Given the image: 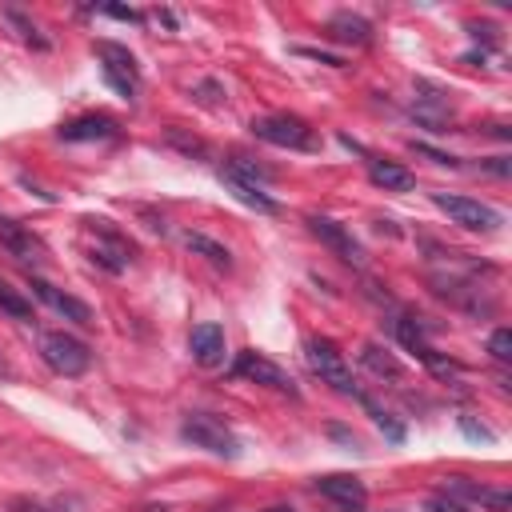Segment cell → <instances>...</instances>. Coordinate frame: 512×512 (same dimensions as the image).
Instances as JSON below:
<instances>
[{
	"instance_id": "obj_1",
	"label": "cell",
	"mask_w": 512,
	"mask_h": 512,
	"mask_svg": "<svg viewBox=\"0 0 512 512\" xmlns=\"http://www.w3.org/2000/svg\"><path fill=\"white\" fill-rule=\"evenodd\" d=\"M252 136L272 144V148H288V152H316L320 148L316 128L296 112H264V116H256L252 120Z\"/></svg>"
},
{
	"instance_id": "obj_2",
	"label": "cell",
	"mask_w": 512,
	"mask_h": 512,
	"mask_svg": "<svg viewBox=\"0 0 512 512\" xmlns=\"http://www.w3.org/2000/svg\"><path fill=\"white\" fill-rule=\"evenodd\" d=\"M92 52L100 60V72H104L108 88L120 100H136L140 96V64H136V56L124 44H116V40H96Z\"/></svg>"
},
{
	"instance_id": "obj_3",
	"label": "cell",
	"mask_w": 512,
	"mask_h": 512,
	"mask_svg": "<svg viewBox=\"0 0 512 512\" xmlns=\"http://www.w3.org/2000/svg\"><path fill=\"white\" fill-rule=\"evenodd\" d=\"M88 224V232H92V244H88V260L92 264H100L104 272H124L128 264H132V256H136V244L112 224V220H104V216H96V220H84Z\"/></svg>"
},
{
	"instance_id": "obj_4",
	"label": "cell",
	"mask_w": 512,
	"mask_h": 512,
	"mask_svg": "<svg viewBox=\"0 0 512 512\" xmlns=\"http://www.w3.org/2000/svg\"><path fill=\"white\" fill-rule=\"evenodd\" d=\"M180 436H184L192 448H204V452H212V456H224V460L240 456L236 432H232L224 420L208 416V412H188V416L180 420Z\"/></svg>"
},
{
	"instance_id": "obj_5",
	"label": "cell",
	"mask_w": 512,
	"mask_h": 512,
	"mask_svg": "<svg viewBox=\"0 0 512 512\" xmlns=\"http://www.w3.org/2000/svg\"><path fill=\"white\" fill-rule=\"evenodd\" d=\"M304 360H308V368H312L324 384H332L336 392H344V396H356V392H360V384L352 380V368H348L344 352H340L328 336H312V340L304 344Z\"/></svg>"
},
{
	"instance_id": "obj_6",
	"label": "cell",
	"mask_w": 512,
	"mask_h": 512,
	"mask_svg": "<svg viewBox=\"0 0 512 512\" xmlns=\"http://www.w3.org/2000/svg\"><path fill=\"white\" fill-rule=\"evenodd\" d=\"M432 204H436L452 224H460V228H468V232H496V228L504 224V216H500L492 204L476 200V196H460V192H432Z\"/></svg>"
},
{
	"instance_id": "obj_7",
	"label": "cell",
	"mask_w": 512,
	"mask_h": 512,
	"mask_svg": "<svg viewBox=\"0 0 512 512\" xmlns=\"http://www.w3.org/2000/svg\"><path fill=\"white\" fill-rule=\"evenodd\" d=\"M40 356H44V364H48L56 376H84V372L92 368V352H88V344H84L80 336L64 332V328L40 336Z\"/></svg>"
},
{
	"instance_id": "obj_8",
	"label": "cell",
	"mask_w": 512,
	"mask_h": 512,
	"mask_svg": "<svg viewBox=\"0 0 512 512\" xmlns=\"http://www.w3.org/2000/svg\"><path fill=\"white\" fill-rule=\"evenodd\" d=\"M232 376H244V380L260 384V388H272V392H280V396L300 400V384L292 380V372H288V368H280L276 360H268V356H264V352H256V348L236 352V360H232Z\"/></svg>"
},
{
	"instance_id": "obj_9",
	"label": "cell",
	"mask_w": 512,
	"mask_h": 512,
	"mask_svg": "<svg viewBox=\"0 0 512 512\" xmlns=\"http://www.w3.org/2000/svg\"><path fill=\"white\" fill-rule=\"evenodd\" d=\"M396 340L404 344V352H412L432 376H440V380H456L464 368L452 360V356H444V352H436L432 344H428V336H424V328L412 320V316H400L396 320Z\"/></svg>"
},
{
	"instance_id": "obj_10",
	"label": "cell",
	"mask_w": 512,
	"mask_h": 512,
	"mask_svg": "<svg viewBox=\"0 0 512 512\" xmlns=\"http://www.w3.org/2000/svg\"><path fill=\"white\" fill-rule=\"evenodd\" d=\"M28 288H32V296H36L40 304H48L56 316H64V320H72V324H80V328H92V324H96V312H92L80 296H72V292H64V288H56L52 280H44V276L28 272Z\"/></svg>"
},
{
	"instance_id": "obj_11",
	"label": "cell",
	"mask_w": 512,
	"mask_h": 512,
	"mask_svg": "<svg viewBox=\"0 0 512 512\" xmlns=\"http://www.w3.org/2000/svg\"><path fill=\"white\" fill-rule=\"evenodd\" d=\"M440 492L456 496L468 508H484V512H512V492L508 488H492V484H476L468 476H444Z\"/></svg>"
},
{
	"instance_id": "obj_12",
	"label": "cell",
	"mask_w": 512,
	"mask_h": 512,
	"mask_svg": "<svg viewBox=\"0 0 512 512\" xmlns=\"http://www.w3.org/2000/svg\"><path fill=\"white\" fill-rule=\"evenodd\" d=\"M304 224H308V232L320 240V244H328L344 264H364V248H360V240L340 224V220H332V216H320V212H308L304 216Z\"/></svg>"
},
{
	"instance_id": "obj_13",
	"label": "cell",
	"mask_w": 512,
	"mask_h": 512,
	"mask_svg": "<svg viewBox=\"0 0 512 512\" xmlns=\"http://www.w3.org/2000/svg\"><path fill=\"white\" fill-rule=\"evenodd\" d=\"M316 492L328 496L336 508L344 512H364L368 508V488L360 476L352 472H328V476H316Z\"/></svg>"
},
{
	"instance_id": "obj_14",
	"label": "cell",
	"mask_w": 512,
	"mask_h": 512,
	"mask_svg": "<svg viewBox=\"0 0 512 512\" xmlns=\"http://www.w3.org/2000/svg\"><path fill=\"white\" fill-rule=\"evenodd\" d=\"M188 352H192V360H196L200 368H220V364H224V356H228L224 328H220V324H212V320L196 324V328H192V336H188Z\"/></svg>"
},
{
	"instance_id": "obj_15",
	"label": "cell",
	"mask_w": 512,
	"mask_h": 512,
	"mask_svg": "<svg viewBox=\"0 0 512 512\" xmlns=\"http://www.w3.org/2000/svg\"><path fill=\"white\" fill-rule=\"evenodd\" d=\"M116 132H120V124H116L112 116H104V112H84V116H76V120H68V124L60 128V140L84 144V140H112Z\"/></svg>"
},
{
	"instance_id": "obj_16",
	"label": "cell",
	"mask_w": 512,
	"mask_h": 512,
	"mask_svg": "<svg viewBox=\"0 0 512 512\" xmlns=\"http://www.w3.org/2000/svg\"><path fill=\"white\" fill-rule=\"evenodd\" d=\"M364 164H368V180L376 188H384V192H412L416 188V176L404 164H396V160H384V156L364 152Z\"/></svg>"
},
{
	"instance_id": "obj_17",
	"label": "cell",
	"mask_w": 512,
	"mask_h": 512,
	"mask_svg": "<svg viewBox=\"0 0 512 512\" xmlns=\"http://www.w3.org/2000/svg\"><path fill=\"white\" fill-rule=\"evenodd\" d=\"M324 32L332 36V40H340V44H352V48H364V44H372V20H364L360 12H332L328 16V24H324Z\"/></svg>"
},
{
	"instance_id": "obj_18",
	"label": "cell",
	"mask_w": 512,
	"mask_h": 512,
	"mask_svg": "<svg viewBox=\"0 0 512 512\" xmlns=\"http://www.w3.org/2000/svg\"><path fill=\"white\" fill-rule=\"evenodd\" d=\"M220 180L248 204V208H256V212H264V216H276L280 212V204L264 192V184H256V180H248V176H240V172H232V168H220Z\"/></svg>"
},
{
	"instance_id": "obj_19",
	"label": "cell",
	"mask_w": 512,
	"mask_h": 512,
	"mask_svg": "<svg viewBox=\"0 0 512 512\" xmlns=\"http://www.w3.org/2000/svg\"><path fill=\"white\" fill-rule=\"evenodd\" d=\"M0 244H4L16 260H24V264H28V260H36V256L44 252V248H40V240H36L20 220H8V216H0Z\"/></svg>"
},
{
	"instance_id": "obj_20",
	"label": "cell",
	"mask_w": 512,
	"mask_h": 512,
	"mask_svg": "<svg viewBox=\"0 0 512 512\" xmlns=\"http://www.w3.org/2000/svg\"><path fill=\"white\" fill-rule=\"evenodd\" d=\"M184 248L188 252H196V256H204L212 268H232V252L220 244V240H212V236H204V232H184Z\"/></svg>"
},
{
	"instance_id": "obj_21",
	"label": "cell",
	"mask_w": 512,
	"mask_h": 512,
	"mask_svg": "<svg viewBox=\"0 0 512 512\" xmlns=\"http://www.w3.org/2000/svg\"><path fill=\"white\" fill-rule=\"evenodd\" d=\"M352 400H356V404H360V408L372 416V424L384 432V440H388V444H400V440H404V424H400V420H396L388 408H380V404H376L368 392H356Z\"/></svg>"
},
{
	"instance_id": "obj_22",
	"label": "cell",
	"mask_w": 512,
	"mask_h": 512,
	"mask_svg": "<svg viewBox=\"0 0 512 512\" xmlns=\"http://www.w3.org/2000/svg\"><path fill=\"white\" fill-rule=\"evenodd\" d=\"M360 360H364V368H372L376 376H388V380H400V376H404V364H400L384 344H376V340H368V344L360 348Z\"/></svg>"
},
{
	"instance_id": "obj_23",
	"label": "cell",
	"mask_w": 512,
	"mask_h": 512,
	"mask_svg": "<svg viewBox=\"0 0 512 512\" xmlns=\"http://www.w3.org/2000/svg\"><path fill=\"white\" fill-rule=\"evenodd\" d=\"M4 20H8V24L20 32V40H24V44H32V48H40V52L52 44V40L40 32V24H36L28 12H20V8H4Z\"/></svg>"
},
{
	"instance_id": "obj_24",
	"label": "cell",
	"mask_w": 512,
	"mask_h": 512,
	"mask_svg": "<svg viewBox=\"0 0 512 512\" xmlns=\"http://www.w3.org/2000/svg\"><path fill=\"white\" fill-rule=\"evenodd\" d=\"M0 312H8L12 320H36V312H32V300L20 292V288H12L4 276H0Z\"/></svg>"
},
{
	"instance_id": "obj_25",
	"label": "cell",
	"mask_w": 512,
	"mask_h": 512,
	"mask_svg": "<svg viewBox=\"0 0 512 512\" xmlns=\"http://www.w3.org/2000/svg\"><path fill=\"white\" fill-rule=\"evenodd\" d=\"M488 352H492L496 364H512V332L508 328H496L488 336Z\"/></svg>"
},
{
	"instance_id": "obj_26",
	"label": "cell",
	"mask_w": 512,
	"mask_h": 512,
	"mask_svg": "<svg viewBox=\"0 0 512 512\" xmlns=\"http://www.w3.org/2000/svg\"><path fill=\"white\" fill-rule=\"evenodd\" d=\"M424 508H428V512H472L468 504H460V500H456V496H448V492H432Z\"/></svg>"
},
{
	"instance_id": "obj_27",
	"label": "cell",
	"mask_w": 512,
	"mask_h": 512,
	"mask_svg": "<svg viewBox=\"0 0 512 512\" xmlns=\"http://www.w3.org/2000/svg\"><path fill=\"white\" fill-rule=\"evenodd\" d=\"M96 12H100V16H112V20H128V24H140V20H144V12L124 8V4H100Z\"/></svg>"
},
{
	"instance_id": "obj_28",
	"label": "cell",
	"mask_w": 512,
	"mask_h": 512,
	"mask_svg": "<svg viewBox=\"0 0 512 512\" xmlns=\"http://www.w3.org/2000/svg\"><path fill=\"white\" fill-rule=\"evenodd\" d=\"M460 432H464V436H472V440H484V444H492V440H496V432H492V428H484V424H476L468 412L460 416Z\"/></svg>"
},
{
	"instance_id": "obj_29",
	"label": "cell",
	"mask_w": 512,
	"mask_h": 512,
	"mask_svg": "<svg viewBox=\"0 0 512 512\" xmlns=\"http://www.w3.org/2000/svg\"><path fill=\"white\" fill-rule=\"evenodd\" d=\"M412 152H416V156H428V160H432V164H440V168H456V156L436 152V148H428V144H412Z\"/></svg>"
},
{
	"instance_id": "obj_30",
	"label": "cell",
	"mask_w": 512,
	"mask_h": 512,
	"mask_svg": "<svg viewBox=\"0 0 512 512\" xmlns=\"http://www.w3.org/2000/svg\"><path fill=\"white\" fill-rule=\"evenodd\" d=\"M296 56H308V60H320V64H332V68H344V60H340V56L320 52V48H296Z\"/></svg>"
},
{
	"instance_id": "obj_31",
	"label": "cell",
	"mask_w": 512,
	"mask_h": 512,
	"mask_svg": "<svg viewBox=\"0 0 512 512\" xmlns=\"http://www.w3.org/2000/svg\"><path fill=\"white\" fill-rule=\"evenodd\" d=\"M480 168H484V172H492V176H500V180H504V176H508V168H512V164H508V156H488V160H480Z\"/></svg>"
},
{
	"instance_id": "obj_32",
	"label": "cell",
	"mask_w": 512,
	"mask_h": 512,
	"mask_svg": "<svg viewBox=\"0 0 512 512\" xmlns=\"http://www.w3.org/2000/svg\"><path fill=\"white\" fill-rule=\"evenodd\" d=\"M8 376H12V368H8V360L0 356V380H8Z\"/></svg>"
},
{
	"instance_id": "obj_33",
	"label": "cell",
	"mask_w": 512,
	"mask_h": 512,
	"mask_svg": "<svg viewBox=\"0 0 512 512\" xmlns=\"http://www.w3.org/2000/svg\"><path fill=\"white\" fill-rule=\"evenodd\" d=\"M268 512H296L292 504H276V508H268Z\"/></svg>"
}]
</instances>
